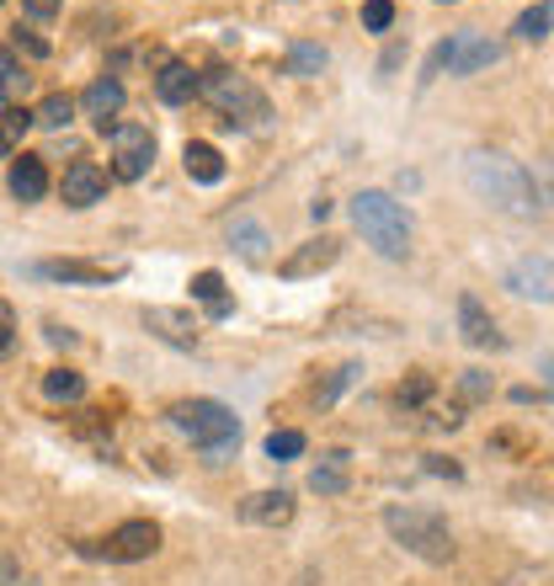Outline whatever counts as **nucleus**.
Masks as SVG:
<instances>
[{"instance_id":"23","label":"nucleus","mask_w":554,"mask_h":586,"mask_svg":"<svg viewBox=\"0 0 554 586\" xmlns=\"http://www.w3.org/2000/svg\"><path fill=\"white\" fill-rule=\"evenodd\" d=\"M512 32H518L523 43H539V38H550V32H554V0H539V6H528Z\"/></svg>"},{"instance_id":"28","label":"nucleus","mask_w":554,"mask_h":586,"mask_svg":"<svg viewBox=\"0 0 554 586\" xmlns=\"http://www.w3.org/2000/svg\"><path fill=\"white\" fill-rule=\"evenodd\" d=\"M70 118H75V102H70V96H64V92L43 96V107L32 113V124H43V128H64V124H70Z\"/></svg>"},{"instance_id":"22","label":"nucleus","mask_w":554,"mask_h":586,"mask_svg":"<svg viewBox=\"0 0 554 586\" xmlns=\"http://www.w3.org/2000/svg\"><path fill=\"white\" fill-rule=\"evenodd\" d=\"M192 299H203L214 320H224V315L235 309L230 305V294H224V278H219V273H198V278H192Z\"/></svg>"},{"instance_id":"7","label":"nucleus","mask_w":554,"mask_h":586,"mask_svg":"<svg viewBox=\"0 0 554 586\" xmlns=\"http://www.w3.org/2000/svg\"><path fill=\"white\" fill-rule=\"evenodd\" d=\"M155 160V134L145 124H113V177L139 182Z\"/></svg>"},{"instance_id":"33","label":"nucleus","mask_w":554,"mask_h":586,"mask_svg":"<svg viewBox=\"0 0 554 586\" xmlns=\"http://www.w3.org/2000/svg\"><path fill=\"white\" fill-rule=\"evenodd\" d=\"M11 347H17V309L0 299V358H11Z\"/></svg>"},{"instance_id":"21","label":"nucleus","mask_w":554,"mask_h":586,"mask_svg":"<svg viewBox=\"0 0 554 586\" xmlns=\"http://www.w3.org/2000/svg\"><path fill=\"white\" fill-rule=\"evenodd\" d=\"M230 241L241 246L246 262H267V230H262L256 219H235V224H230Z\"/></svg>"},{"instance_id":"3","label":"nucleus","mask_w":554,"mask_h":586,"mask_svg":"<svg viewBox=\"0 0 554 586\" xmlns=\"http://www.w3.org/2000/svg\"><path fill=\"white\" fill-rule=\"evenodd\" d=\"M352 224H358L363 241H369L379 256H390V262H401L405 251H411V219H405V209L390 192H358V198H352Z\"/></svg>"},{"instance_id":"19","label":"nucleus","mask_w":554,"mask_h":586,"mask_svg":"<svg viewBox=\"0 0 554 586\" xmlns=\"http://www.w3.org/2000/svg\"><path fill=\"white\" fill-rule=\"evenodd\" d=\"M182 160H187V177L192 182H203V187H214V182H224V155L214 150V145H203V139H192L182 150Z\"/></svg>"},{"instance_id":"12","label":"nucleus","mask_w":554,"mask_h":586,"mask_svg":"<svg viewBox=\"0 0 554 586\" xmlns=\"http://www.w3.org/2000/svg\"><path fill=\"white\" fill-rule=\"evenodd\" d=\"M124 86L113 81V75H102V81H92L86 92H81V113L92 118L102 134H113V124H118V113H124Z\"/></svg>"},{"instance_id":"35","label":"nucleus","mask_w":554,"mask_h":586,"mask_svg":"<svg viewBox=\"0 0 554 586\" xmlns=\"http://www.w3.org/2000/svg\"><path fill=\"white\" fill-rule=\"evenodd\" d=\"M11 43H17V54H28V60H49V43H43L38 32H22V28H17V38H11Z\"/></svg>"},{"instance_id":"6","label":"nucleus","mask_w":554,"mask_h":586,"mask_svg":"<svg viewBox=\"0 0 554 586\" xmlns=\"http://www.w3.org/2000/svg\"><path fill=\"white\" fill-rule=\"evenodd\" d=\"M160 550V528L150 518H134V523H118L102 544H81L86 560H113V565H139Z\"/></svg>"},{"instance_id":"20","label":"nucleus","mask_w":554,"mask_h":586,"mask_svg":"<svg viewBox=\"0 0 554 586\" xmlns=\"http://www.w3.org/2000/svg\"><path fill=\"white\" fill-rule=\"evenodd\" d=\"M28 128H32V113H28V107H0V160L22 150Z\"/></svg>"},{"instance_id":"30","label":"nucleus","mask_w":554,"mask_h":586,"mask_svg":"<svg viewBox=\"0 0 554 586\" xmlns=\"http://www.w3.org/2000/svg\"><path fill=\"white\" fill-rule=\"evenodd\" d=\"M390 22H395V0H369L363 6V28L369 32H390Z\"/></svg>"},{"instance_id":"15","label":"nucleus","mask_w":554,"mask_h":586,"mask_svg":"<svg viewBox=\"0 0 554 586\" xmlns=\"http://www.w3.org/2000/svg\"><path fill=\"white\" fill-rule=\"evenodd\" d=\"M241 518L256 528H288L294 523V496L288 491H256L241 501Z\"/></svg>"},{"instance_id":"24","label":"nucleus","mask_w":554,"mask_h":586,"mask_svg":"<svg viewBox=\"0 0 554 586\" xmlns=\"http://www.w3.org/2000/svg\"><path fill=\"white\" fill-rule=\"evenodd\" d=\"M43 395H49V401H81V395H86V373L49 369L43 373Z\"/></svg>"},{"instance_id":"40","label":"nucleus","mask_w":554,"mask_h":586,"mask_svg":"<svg viewBox=\"0 0 554 586\" xmlns=\"http://www.w3.org/2000/svg\"><path fill=\"white\" fill-rule=\"evenodd\" d=\"M550 384H554V363H550Z\"/></svg>"},{"instance_id":"31","label":"nucleus","mask_w":554,"mask_h":586,"mask_svg":"<svg viewBox=\"0 0 554 586\" xmlns=\"http://www.w3.org/2000/svg\"><path fill=\"white\" fill-rule=\"evenodd\" d=\"M427 395H432V379H427V373H411L401 390H395V401H401V405H427Z\"/></svg>"},{"instance_id":"1","label":"nucleus","mask_w":554,"mask_h":586,"mask_svg":"<svg viewBox=\"0 0 554 586\" xmlns=\"http://www.w3.org/2000/svg\"><path fill=\"white\" fill-rule=\"evenodd\" d=\"M464 177H469V187H475V198H486V203L501 209V214H512V219L544 214V192L533 187V177H528L512 155L475 150L469 160H464Z\"/></svg>"},{"instance_id":"27","label":"nucleus","mask_w":554,"mask_h":586,"mask_svg":"<svg viewBox=\"0 0 554 586\" xmlns=\"http://www.w3.org/2000/svg\"><path fill=\"white\" fill-rule=\"evenodd\" d=\"M320 70H326V49H320V43H294V49H288V75L309 81V75H320Z\"/></svg>"},{"instance_id":"38","label":"nucleus","mask_w":554,"mask_h":586,"mask_svg":"<svg viewBox=\"0 0 554 586\" xmlns=\"http://www.w3.org/2000/svg\"><path fill=\"white\" fill-rule=\"evenodd\" d=\"M49 341H54V347H75V331H70V326H49Z\"/></svg>"},{"instance_id":"9","label":"nucleus","mask_w":554,"mask_h":586,"mask_svg":"<svg viewBox=\"0 0 554 586\" xmlns=\"http://www.w3.org/2000/svg\"><path fill=\"white\" fill-rule=\"evenodd\" d=\"M337 256H341V241L337 235H315V241H305V246H294L283 262H277V273L283 278H315V273H326V267H337Z\"/></svg>"},{"instance_id":"32","label":"nucleus","mask_w":554,"mask_h":586,"mask_svg":"<svg viewBox=\"0 0 554 586\" xmlns=\"http://www.w3.org/2000/svg\"><path fill=\"white\" fill-rule=\"evenodd\" d=\"M358 373H363L358 363H347V369H337V373H331V384H326V390H315V401H320V405H331V401L341 395V390H347V384L358 379Z\"/></svg>"},{"instance_id":"11","label":"nucleus","mask_w":554,"mask_h":586,"mask_svg":"<svg viewBox=\"0 0 554 586\" xmlns=\"http://www.w3.org/2000/svg\"><path fill=\"white\" fill-rule=\"evenodd\" d=\"M60 192H64L70 209H96V203L107 198V171H102L96 160H75V166L64 171Z\"/></svg>"},{"instance_id":"16","label":"nucleus","mask_w":554,"mask_h":586,"mask_svg":"<svg viewBox=\"0 0 554 586\" xmlns=\"http://www.w3.org/2000/svg\"><path fill=\"white\" fill-rule=\"evenodd\" d=\"M145 331H155V337L171 341V347H198V320L187 309H166V305L145 309Z\"/></svg>"},{"instance_id":"29","label":"nucleus","mask_w":554,"mask_h":586,"mask_svg":"<svg viewBox=\"0 0 554 586\" xmlns=\"http://www.w3.org/2000/svg\"><path fill=\"white\" fill-rule=\"evenodd\" d=\"M299 454H305V433L283 427V433L267 437V459H273V464H288V459H299Z\"/></svg>"},{"instance_id":"5","label":"nucleus","mask_w":554,"mask_h":586,"mask_svg":"<svg viewBox=\"0 0 554 586\" xmlns=\"http://www.w3.org/2000/svg\"><path fill=\"white\" fill-rule=\"evenodd\" d=\"M198 96H209L219 113H224V124H241V128H256L267 124V96L251 86L246 75H235V70H214V75H203L198 81Z\"/></svg>"},{"instance_id":"18","label":"nucleus","mask_w":554,"mask_h":586,"mask_svg":"<svg viewBox=\"0 0 554 586\" xmlns=\"http://www.w3.org/2000/svg\"><path fill=\"white\" fill-rule=\"evenodd\" d=\"M155 96L166 102V107H182L198 96V75H192V64L182 60H166L160 64V75H155Z\"/></svg>"},{"instance_id":"2","label":"nucleus","mask_w":554,"mask_h":586,"mask_svg":"<svg viewBox=\"0 0 554 586\" xmlns=\"http://www.w3.org/2000/svg\"><path fill=\"white\" fill-rule=\"evenodd\" d=\"M166 416H171V427L182 437H192V448H203L209 464H224L241 448V422H235V411L224 401H182L171 405Z\"/></svg>"},{"instance_id":"34","label":"nucleus","mask_w":554,"mask_h":586,"mask_svg":"<svg viewBox=\"0 0 554 586\" xmlns=\"http://www.w3.org/2000/svg\"><path fill=\"white\" fill-rule=\"evenodd\" d=\"M459 390H464V401H491V379H486V373H464L459 379Z\"/></svg>"},{"instance_id":"14","label":"nucleus","mask_w":554,"mask_h":586,"mask_svg":"<svg viewBox=\"0 0 554 586\" xmlns=\"http://www.w3.org/2000/svg\"><path fill=\"white\" fill-rule=\"evenodd\" d=\"M38 273H43V278H54V283H86V288H107V283L124 278V267H102V262H75V256H64V262H43Z\"/></svg>"},{"instance_id":"37","label":"nucleus","mask_w":554,"mask_h":586,"mask_svg":"<svg viewBox=\"0 0 554 586\" xmlns=\"http://www.w3.org/2000/svg\"><path fill=\"white\" fill-rule=\"evenodd\" d=\"M22 582V565L17 560H0V586H17Z\"/></svg>"},{"instance_id":"26","label":"nucleus","mask_w":554,"mask_h":586,"mask_svg":"<svg viewBox=\"0 0 554 586\" xmlns=\"http://www.w3.org/2000/svg\"><path fill=\"white\" fill-rule=\"evenodd\" d=\"M309 491L315 496H341L347 491V454H331V459L320 464V469L309 475Z\"/></svg>"},{"instance_id":"10","label":"nucleus","mask_w":554,"mask_h":586,"mask_svg":"<svg viewBox=\"0 0 554 586\" xmlns=\"http://www.w3.org/2000/svg\"><path fill=\"white\" fill-rule=\"evenodd\" d=\"M448 43H454V54H448V75H475V70H491V64H501V54H507L496 38H475V32H454Z\"/></svg>"},{"instance_id":"4","label":"nucleus","mask_w":554,"mask_h":586,"mask_svg":"<svg viewBox=\"0 0 554 586\" xmlns=\"http://www.w3.org/2000/svg\"><path fill=\"white\" fill-rule=\"evenodd\" d=\"M384 528H390V539L411 550L416 560H427V565H448V560L459 555L454 550V533L448 523L437 518V512H422V507H390L384 512Z\"/></svg>"},{"instance_id":"13","label":"nucleus","mask_w":554,"mask_h":586,"mask_svg":"<svg viewBox=\"0 0 554 586\" xmlns=\"http://www.w3.org/2000/svg\"><path fill=\"white\" fill-rule=\"evenodd\" d=\"M459 331H464V341L480 347V352H501V347H507V337L496 331V320L486 315V305H480L475 294H464L459 299Z\"/></svg>"},{"instance_id":"41","label":"nucleus","mask_w":554,"mask_h":586,"mask_svg":"<svg viewBox=\"0 0 554 586\" xmlns=\"http://www.w3.org/2000/svg\"><path fill=\"white\" fill-rule=\"evenodd\" d=\"M443 6H448V0H443Z\"/></svg>"},{"instance_id":"36","label":"nucleus","mask_w":554,"mask_h":586,"mask_svg":"<svg viewBox=\"0 0 554 586\" xmlns=\"http://www.w3.org/2000/svg\"><path fill=\"white\" fill-rule=\"evenodd\" d=\"M60 6H64V0H22V11H28V17H38V22L60 17Z\"/></svg>"},{"instance_id":"39","label":"nucleus","mask_w":554,"mask_h":586,"mask_svg":"<svg viewBox=\"0 0 554 586\" xmlns=\"http://www.w3.org/2000/svg\"><path fill=\"white\" fill-rule=\"evenodd\" d=\"M512 401H518V405H539L544 395H539V390H528V384H523V390H512Z\"/></svg>"},{"instance_id":"8","label":"nucleus","mask_w":554,"mask_h":586,"mask_svg":"<svg viewBox=\"0 0 554 586\" xmlns=\"http://www.w3.org/2000/svg\"><path fill=\"white\" fill-rule=\"evenodd\" d=\"M501 288H512L518 299H533V305H554V262L550 256H518L501 273Z\"/></svg>"},{"instance_id":"17","label":"nucleus","mask_w":554,"mask_h":586,"mask_svg":"<svg viewBox=\"0 0 554 586\" xmlns=\"http://www.w3.org/2000/svg\"><path fill=\"white\" fill-rule=\"evenodd\" d=\"M6 187H11V198H17V203H38V198L49 192V171H43V160H38V155H17Z\"/></svg>"},{"instance_id":"25","label":"nucleus","mask_w":554,"mask_h":586,"mask_svg":"<svg viewBox=\"0 0 554 586\" xmlns=\"http://www.w3.org/2000/svg\"><path fill=\"white\" fill-rule=\"evenodd\" d=\"M32 75L22 70V60L11 54V49H0V102H17V96H28Z\"/></svg>"}]
</instances>
